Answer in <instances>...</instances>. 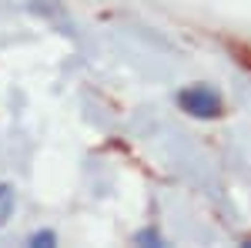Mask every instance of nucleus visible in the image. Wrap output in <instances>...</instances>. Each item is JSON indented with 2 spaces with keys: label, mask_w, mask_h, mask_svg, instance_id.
<instances>
[{
  "label": "nucleus",
  "mask_w": 251,
  "mask_h": 248,
  "mask_svg": "<svg viewBox=\"0 0 251 248\" xmlns=\"http://www.w3.org/2000/svg\"><path fill=\"white\" fill-rule=\"evenodd\" d=\"M177 104L194 117H218L221 114V97L211 87H188L177 94Z\"/></svg>",
  "instance_id": "obj_1"
},
{
  "label": "nucleus",
  "mask_w": 251,
  "mask_h": 248,
  "mask_svg": "<svg viewBox=\"0 0 251 248\" xmlns=\"http://www.w3.org/2000/svg\"><path fill=\"white\" fill-rule=\"evenodd\" d=\"M54 242H57V235H54V231H37V235H30V245H34V248H40V245L50 248Z\"/></svg>",
  "instance_id": "obj_3"
},
{
  "label": "nucleus",
  "mask_w": 251,
  "mask_h": 248,
  "mask_svg": "<svg viewBox=\"0 0 251 248\" xmlns=\"http://www.w3.org/2000/svg\"><path fill=\"white\" fill-rule=\"evenodd\" d=\"M14 215V188L10 185H0V225Z\"/></svg>",
  "instance_id": "obj_2"
}]
</instances>
